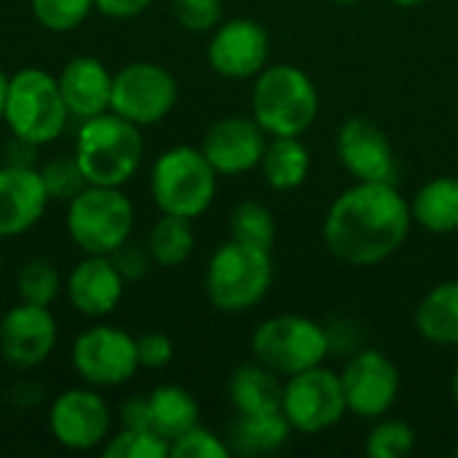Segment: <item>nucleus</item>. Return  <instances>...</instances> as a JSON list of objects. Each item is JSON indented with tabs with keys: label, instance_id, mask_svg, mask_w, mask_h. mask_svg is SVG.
<instances>
[{
	"label": "nucleus",
	"instance_id": "nucleus-1",
	"mask_svg": "<svg viewBox=\"0 0 458 458\" xmlns=\"http://www.w3.org/2000/svg\"><path fill=\"white\" fill-rule=\"evenodd\" d=\"M413 228L411 201L394 182H354L327 209L322 242L327 252L354 268L389 260Z\"/></svg>",
	"mask_w": 458,
	"mask_h": 458
},
{
	"label": "nucleus",
	"instance_id": "nucleus-2",
	"mask_svg": "<svg viewBox=\"0 0 458 458\" xmlns=\"http://www.w3.org/2000/svg\"><path fill=\"white\" fill-rule=\"evenodd\" d=\"M145 140L140 126L110 113L81 121L75 137V161L89 185L123 188L140 169Z\"/></svg>",
	"mask_w": 458,
	"mask_h": 458
},
{
	"label": "nucleus",
	"instance_id": "nucleus-3",
	"mask_svg": "<svg viewBox=\"0 0 458 458\" xmlns=\"http://www.w3.org/2000/svg\"><path fill=\"white\" fill-rule=\"evenodd\" d=\"M319 115V94L306 70L268 64L255 75L252 118L268 137H303Z\"/></svg>",
	"mask_w": 458,
	"mask_h": 458
},
{
	"label": "nucleus",
	"instance_id": "nucleus-4",
	"mask_svg": "<svg viewBox=\"0 0 458 458\" xmlns=\"http://www.w3.org/2000/svg\"><path fill=\"white\" fill-rule=\"evenodd\" d=\"M274 282V258L271 250L244 244V242H225L215 250L207 263V298L223 314H242L258 306Z\"/></svg>",
	"mask_w": 458,
	"mask_h": 458
},
{
	"label": "nucleus",
	"instance_id": "nucleus-5",
	"mask_svg": "<svg viewBox=\"0 0 458 458\" xmlns=\"http://www.w3.org/2000/svg\"><path fill=\"white\" fill-rule=\"evenodd\" d=\"M67 118L70 110L64 105L59 81L51 72L40 67H24L8 78L3 121L13 137L38 148L48 145L62 137Z\"/></svg>",
	"mask_w": 458,
	"mask_h": 458
},
{
	"label": "nucleus",
	"instance_id": "nucleus-6",
	"mask_svg": "<svg viewBox=\"0 0 458 458\" xmlns=\"http://www.w3.org/2000/svg\"><path fill=\"white\" fill-rule=\"evenodd\" d=\"M217 193V172L201 148L174 145L164 150L150 169V196L164 215L188 220L201 217Z\"/></svg>",
	"mask_w": 458,
	"mask_h": 458
},
{
	"label": "nucleus",
	"instance_id": "nucleus-7",
	"mask_svg": "<svg viewBox=\"0 0 458 458\" xmlns=\"http://www.w3.org/2000/svg\"><path fill=\"white\" fill-rule=\"evenodd\" d=\"M134 228V207L121 188L86 185L67 201V233L86 255H113Z\"/></svg>",
	"mask_w": 458,
	"mask_h": 458
},
{
	"label": "nucleus",
	"instance_id": "nucleus-8",
	"mask_svg": "<svg viewBox=\"0 0 458 458\" xmlns=\"http://www.w3.org/2000/svg\"><path fill=\"white\" fill-rule=\"evenodd\" d=\"M250 346L255 362L266 365L279 378L317 368L330 354L327 327L301 314H279L260 322Z\"/></svg>",
	"mask_w": 458,
	"mask_h": 458
},
{
	"label": "nucleus",
	"instance_id": "nucleus-9",
	"mask_svg": "<svg viewBox=\"0 0 458 458\" xmlns=\"http://www.w3.org/2000/svg\"><path fill=\"white\" fill-rule=\"evenodd\" d=\"M282 413L287 416L293 432L303 435H322L341 424V419L349 413L341 373L317 365L284 378Z\"/></svg>",
	"mask_w": 458,
	"mask_h": 458
},
{
	"label": "nucleus",
	"instance_id": "nucleus-10",
	"mask_svg": "<svg viewBox=\"0 0 458 458\" xmlns=\"http://www.w3.org/2000/svg\"><path fill=\"white\" fill-rule=\"evenodd\" d=\"M177 81L164 64L131 62L113 72L110 110L140 129L164 121L177 105Z\"/></svg>",
	"mask_w": 458,
	"mask_h": 458
},
{
	"label": "nucleus",
	"instance_id": "nucleus-11",
	"mask_svg": "<svg viewBox=\"0 0 458 458\" xmlns=\"http://www.w3.org/2000/svg\"><path fill=\"white\" fill-rule=\"evenodd\" d=\"M72 368L91 386H121L140 368L137 338L113 325H94L72 344Z\"/></svg>",
	"mask_w": 458,
	"mask_h": 458
},
{
	"label": "nucleus",
	"instance_id": "nucleus-12",
	"mask_svg": "<svg viewBox=\"0 0 458 458\" xmlns=\"http://www.w3.org/2000/svg\"><path fill=\"white\" fill-rule=\"evenodd\" d=\"M341 384H344L349 413L368 421H378L397 403L400 368L384 352L362 349L341 370Z\"/></svg>",
	"mask_w": 458,
	"mask_h": 458
},
{
	"label": "nucleus",
	"instance_id": "nucleus-13",
	"mask_svg": "<svg viewBox=\"0 0 458 458\" xmlns=\"http://www.w3.org/2000/svg\"><path fill=\"white\" fill-rule=\"evenodd\" d=\"M271 56V38L268 30L255 19H228L212 30L207 46L209 67L228 81H247L255 78L260 70L268 67Z\"/></svg>",
	"mask_w": 458,
	"mask_h": 458
},
{
	"label": "nucleus",
	"instance_id": "nucleus-14",
	"mask_svg": "<svg viewBox=\"0 0 458 458\" xmlns=\"http://www.w3.org/2000/svg\"><path fill=\"white\" fill-rule=\"evenodd\" d=\"M338 158L344 169L357 182H394L397 180V156L386 131L362 115L346 118L335 140Z\"/></svg>",
	"mask_w": 458,
	"mask_h": 458
},
{
	"label": "nucleus",
	"instance_id": "nucleus-15",
	"mask_svg": "<svg viewBox=\"0 0 458 458\" xmlns=\"http://www.w3.org/2000/svg\"><path fill=\"white\" fill-rule=\"evenodd\" d=\"M113 413L91 389L62 392L48 411L51 437L70 451H91L110 435Z\"/></svg>",
	"mask_w": 458,
	"mask_h": 458
},
{
	"label": "nucleus",
	"instance_id": "nucleus-16",
	"mask_svg": "<svg viewBox=\"0 0 458 458\" xmlns=\"http://www.w3.org/2000/svg\"><path fill=\"white\" fill-rule=\"evenodd\" d=\"M266 145H268V134L255 118L225 115L207 129L201 140V153L207 156V161L215 166L217 174L233 177L258 169Z\"/></svg>",
	"mask_w": 458,
	"mask_h": 458
},
{
	"label": "nucleus",
	"instance_id": "nucleus-17",
	"mask_svg": "<svg viewBox=\"0 0 458 458\" xmlns=\"http://www.w3.org/2000/svg\"><path fill=\"white\" fill-rule=\"evenodd\" d=\"M56 346V319L48 306L19 303L0 319V354L8 365L30 370L51 357Z\"/></svg>",
	"mask_w": 458,
	"mask_h": 458
},
{
	"label": "nucleus",
	"instance_id": "nucleus-18",
	"mask_svg": "<svg viewBox=\"0 0 458 458\" xmlns=\"http://www.w3.org/2000/svg\"><path fill=\"white\" fill-rule=\"evenodd\" d=\"M48 201L40 169L19 164L0 166V239L35 228L46 215Z\"/></svg>",
	"mask_w": 458,
	"mask_h": 458
},
{
	"label": "nucleus",
	"instance_id": "nucleus-19",
	"mask_svg": "<svg viewBox=\"0 0 458 458\" xmlns=\"http://www.w3.org/2000/svg\"><path fill=\"white\" fill-rule=\"evenodd\" d=\"M123 274L110 255H89L67 276V301L86 317H105L115 311L123 298Z\"/></svg>",
	"mask_w": 458,
	"mask_h": 458
},
{
	"label": "nucleus",
	"instance_id": "nucleus-20",
	"mask_svg": "<svg viewBox=\"0 0 458 458\" xmlns=\"http://www.w3.org/2000/svg\"><path fill=\"white\" fill-rule=\"evenodd\" d=\"M64 105L72 118L86 121L110 110L113 72L97 56H75L56 75Z\"/></svg>",
	"mask_w": 458,
	"mask_h": 458
},
{
	"label": "nucleus",
	"instance_id": "nucleus-21",
	"mask_svg": "<svg viewBox=\"0 0 458 458\" xmlns=\"http://www.w3.org/2000/svg\"><path fill=\"white\" fill-rule=\"evenodd\" d=\"M293 435V427L282 411L268 413H236L228 429V448L231 456H268L279 451Z\"/></svg>",
	"mask_w": 458,
	"mask_h": 458
},
{
	"label": "nucleus",
	"instance_id": "nucleus-22",
	"mask_svg": "<svg viewBox=\"0 0 458 458\" xmlns=\"http://www.w3.org/2000/svg\"><path fill=\"white\" fill-rule=\"evenodd\" d=\"M413 325L435 346H458V279L435 284L419 301Z\"/></svg>",
	"mask_w": 458,
	"mask_h": 458
},
{
	"label": "nucleus",
	"instance_id": "nucleus-23",
	"mask_svg": "<svg viewBox=\"0 0 458 458\" xmlns=\"http://www.w3.org/2000/svg\"><path fill=\"white\" fill-rule=\"evenodd\" d=\"M282 389L279 376L260 362L239 365L228 378V397L236 413L282 411Z\"/></svg>",
	"mask_w": 458,
	"mask_h": 458
},
{
	"label": "nucleus",
	"instance_id": "nucleus-24",
	"mask_svg": "<svg viewBox=\"0 0 458 458\" xmlns=\"http://www.w3.org/2000/svg\"><path fill=\"white\" fill-rule=\"evenodd\" d=\"M411 217L419 228L448 236L458 231V177H435L411 199Z\"/></svg>",
	"mask_w": 458,
	"mask_h": 458
},
{
	"label": "nucleus",
	"instance_id": "nucleus-25",
	"mask_svg": "<svg viewBox=\"0 0 458 458\" xmlns=\"http://www.w3.org/2000/svg\"><path fill=\"white\" fill-rule=\"evenodd\" d=\"M260 172L274 191H295L311 172V153L301 137H271L260 158Z\"/></svg>",
	"mask_w": 458,
	"mask_h": 458
},
{
	"label": "nucleus",
	"instance_id": "nucleus-26",
	"mask_svg": "<svg viewBox=\"0 0 458 458\" xmlns=\"http://www.w3.org/2000/svg\"><path fill=\"white\" fill-rule=\"evenodd\" d=\"M148 405H150V429H156L169 443L199 424V403L182 386L164 384L153 389L148 394Z\"/></svg>",
	"mask_w": 458,
	"mask_h": 458
},
{
	"label": "nucleus",
	"instance_id": "nucleus-27",
	"mask_svg": "<svg viewBox=\"0 0 458 458\" xmlns=\"http://www.w3.org/2000/svg\"><path fill=\"white\" fill-rule=\"evenodd\" d=\"M196 247V233H193V220L180 217V215H164L156 220L148 236V252L156 266L161 268H174L182 266Z\"/></svg>",
	"mask_w": 458,
	"mask_h": 458
},
{
	"label": "nucleus",
	"instance_id": "nucleus-28",
	"mask_svg": "<svg viewBox=\"0 0 458 458\" xmlns=\"http://www.w3.org/2000/svg\"><path fill=\"white\" fill-rule=\"evenodd\" d=\"M228 233L236 242L271 250L276 239V223L271 209L263 207L260 201H242L239 207H233L228 217Z\"/></svg>",
	"mask_w": 458,
	"mask_h": 458
},
{
	"label": "nucleus",
	"instance_id": "nucleus-29",
	"mask_svg": "<svg viewBox=\"0 0 458 458\" xmlns=\"http://www.w3.org/2000/svg\"><path fill=\"white\" fill-rule=\"evenodd\" d=\"M416 448V432L408 421L378 419L365 437V454L370 458H405Z\"/></svg>",
	"mask_w": 458,
	"mask_h": 458
},
{
	"label": "nucleus",
	"instance_id": "nucleus-30",
	"mask_svg": "<svg viewBox=\"0 0 458 458\" xmlns=\"http://www.w3.org/2000/svg\"><path fill=\"white\" fill-rule=\"evenodd\" d=\"M32 16L51 32H70L81 27L94 11V0H30Z\"/></svg>",
	"mask_w": 458,
	"mask_h": 458
},
{
	"label": "nucleus",
	"instance_id": "nucleus-31",
	"mask_svg": "<svg viewBox=\"0 0 458 458\" xmlns=\"http://www.w3.org/2000/svg\"><path fill=\"white\" fill-rule=\"evenodd\" d=\"M62 290V279L59 271L54 268V263L48 260H30L21 271H19V298L24 303H35V306H51L56 301Z\"/></svg>",
	"mask_w": 458,
	"mask_h": 458
},
{
	"label": "nucleus",
	"instance_id": "nucleus-32",
	"mask_svg": "<svg viewBox=\"0 0 458 458\" xmlns=\"http://www.w3.org/2000/svg\"><path fill=\"white\" fill-rule=\"evenodd\" d=\"M169 456V440L156 429H129L123 427L107 445L105 458H164Z\"/></svg>",
	"mask_w": 458,
	"mask_h": 458
},
{
	"label": "nucleus",
	"instance_id": "nucleus-33",
	"mask_svg": "<svg viewBox=\"0 0 458 458\" xmlns=\"http://www.w3.org/2000/svg\"><path fill=\"white\" fill-rule=\"evenodd\" d=\"M40 177H43V185L48 191V199H62V201H70L72 196H78L89 182L75 161L72 158H54L48 161L43 169H40Z\"/></svg>",
	"mask_w": 458,
	"mask_h": 458
},
{
	"label": "nucleus",
	"instance_id": "nucleus-34",
	"mask_svg": "<svg viewBox=\"0 0 458 458\" xmlns=\"http://www.w3.org/2000/svg\"><path fill=\"white\" fill-rule=\"evenodd\" d=\"M169 11L188 32H209L223 21V0H169Z\"/></svg>",
	"mask_w": 458,
	"mask_h": 458
},
{
	"label": "nucleus",
	"instance_id": "nucleus-35",
	"mask_svg": "<svg viewBox=\"0 0 458 458\" xmlns=\"http://www.w3.org/2000/svg\"><path fill=\"white\" fill-rule=\"evenodd\" d=\"M169 456L174 458H228L231 448L223 437H217L215 432L204 429V427H193L185 435H180L177 440L169 443Z\"/></svg>",
	"mask_w": 458,
	"mask_h": 458
},
{
	"label": "nucleus",
	"instance_id": "nucleus-36",
	"mask_svg": "<svg viewBox=\"0 0 458 458\" xmlns=\"http://www.w3.org/2000/svg\"><path fill=\"white\" fill-rule=\"evenodd\" d=\"M172 354H174V346H172L169 335H164V333H145L137 338L140 368H164V365H169Z\"/></svg>",
	"mask_w": 458,
	"mask_h": 458
},
{
	"label": "nucleus",
	"instance_id": "nucleus-37",
	"mask_svg": "<svg viewBox=\"0 0 458 458\" xmlns=\"http://www.w3.org/2000/svg\"><path fill=\"white\" fill-rule=\"evenodd\" d=\"M110 258H113V263L118 266V271L123 274V279H140V276L148 271V263L153 260L150 252H148V247L142 250V247H137L134 242H126V244L118 247Z\"/></svg>",
	"mask_w": 458,
	"mask_h": 458
},
{
	"label": "nucleus",
	"instance_id": "nucleus-38",
	"mask_svg": "<svg viewBox=\"0 0 458 458\" xmlns=\"http://www.w3.org/2000/svg\"><path fill=\"white\" fill-rule=\"evenodd\" d=\"M118 421H121V427H129V429H150V405H148V397H131V400L121 403Z\"/></svg>",
	"mask_w": 458,
	"mask_h": 458
},
{
	"label": "nucleus",
	"instance_id": "nucleus-39",
	"mask_svg": "<svg viewBox=\"0 0 458 458\" xmlns=\"http://www.w3.org/2000/svg\"><path fill=\"white\" fill-rule=\"evenodd\" d=\"M153 0H94V8L110 19H134L148 11Z\"/></svg>",
	"mask_w": 458,
	"mask_h": 458
},
{
	"label": "nucleus",
	"instance_id": "nucleus-40",
	"mask_svg": "<svg viewBox=\"0 0 458 458\" xmlns=\"http://www.w3.org/2000/svg\"><path fill=\"white\" fill-rule=\"evenodd\" d=\"M5 91H8V75L0 67V121H3V107H5Z\"/></svg>",
	"mask_w": 458,
	"mask_h": 458
},
{
	"label": "nucleus",
	"instance_id": "nucleus-41",
	"mask_svg": "<svg viewBox=\"0 0 458 458\" xmlns=\"http://www.w3.org/2000/svg\"><path fill=\"white\" fill-rule=\"evenodd\" d=\"M394 5H400V8H416V5H424V3H429V0H392Z\"/></svg>",
	"mask_w": 458,
	"mask_h": 458
},
{
	"label": "nucleus",
	"instance_id": "nucleus-42",
	"mask_svg": "<svg viewBox=\"0 0 458 458\" xmlns=\"http://www.w3.org/2000/svg\"><path fill=\"white\" fill-rule=\"evenodd\" d=\"M451 397H454V403L458 405V365L456 370H454V376H451Z\"/></svg>",
	"mask_w": 458,
	"mask_h": 458
},
{
	"label": "nucleus",
	"instance_id": "nucleus-43",
	"mask_svg": "<svg viewBox=\"0 0 458 458\" xmlns=\"http://www.w3.org/2000/svg\"><path fill=\"white\" fill-rule=\"evenodd\" d=\"M333 3H338V5H354V3H360V0H333Z\"/></svg>",
	"mask_w": 458,
	"mask_h": 458
},
{
	"label": "nucleus",
	"instance_id": "nucleus-44",
	"mask_svg": "<svg viewBox=\"0 0 458 458\" xmlns=\"http://www.w3.org/2000/svg\"><path fill=\"white\" fill-rule=\"evenodd\" d=\"M456 456H458V448H456Z\"/></svg>",
	"mask_w": 458,
	"mask_h": 458
}]
</instances>
